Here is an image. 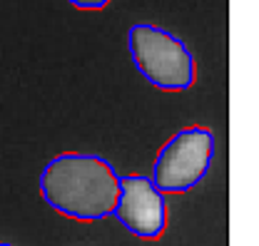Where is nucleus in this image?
<instances>
[{"label": "nucleus", "instance_id": "39448f33", "mask_svg": "<svg viewBox=\"0 0 259 246\" xmlns=\"http://www.w3.org/2000/svg\"><path fill=\"white\" fill-rule=\"evenodd\" d=\"M67 3L77 10H102L105 5H110V0H67Z\"/></svg>", "mask_w": 259, "mask_h": 246}, {"label": "nucleus", "instance_id": "20e7f679", "mask_svg": "<svg viewBox=\"0 0 259 246\" xmlns=\"http://www.w3.org/2000/svg\"><path fill=\"white\" fill-rule=\"evenodd\" d=\"M112 216L137 239L155 241L167 229V199L147 174L120 177Z\"/></svg>", "mask_w": 259, "mask_h": 246}, {"label": "nucleus", "instance_id": "423d86ee", "mask_svg": "<svg viewBox=\"0 0 259 246\" xmlns=\"http://www.w3.org/2000/svg\"><path fill=\"white\" fill-rule=\"evenodd\" d=\"M0 246H15V244H8V241H0Z\"/></svg>", "mask_w": 259, "mask_h": 246}, {"label": "nucleus", "instance_id": "7ed1b4c3", "mask_svg": "<svg viewBox=\"0 0 259 246\" xmlns=\"http://www.w3.org/2000/svg\"><path fill=\"white\" fill-rule=\"evenodd\" d=\"M214 152L217 137L209 127H182L160 147L150 179L164 196L187 194L209 174Z\"/></svg>", "mask_w": 259, "mask_h": 246}, {"label": "nucleus", "instance_id": "f257e3e1", "mask_svg": "<svg viewBox=\"0 0 259 246\" xmlns=\"http://www.w3.org/2000/svg\"><path fill=\"white\" fill-rule=\"evenodd\" d=\"M42 202L75 221H102L112 216L120 174L110 159L95 152H60L40 172Z\"/></svg>", "mask_w": 259, "mask_h": 246}, {"label": "nucleus", "instance_id": "f03ea898", "mask_svg": "<svg viewBox=\"0 0 259 246\" xmlns=\"http://www.w3.org/2000/svg\"><path fill=\"white\" fill-rule=\"evenodd\" d=\"M127 50L135 70L157 90L185 92L197 80V60L190 45L160 25L135 23L127 30Z\"/></svg>", "mask_w": 259, "mask_h": 246}]
</instances>
